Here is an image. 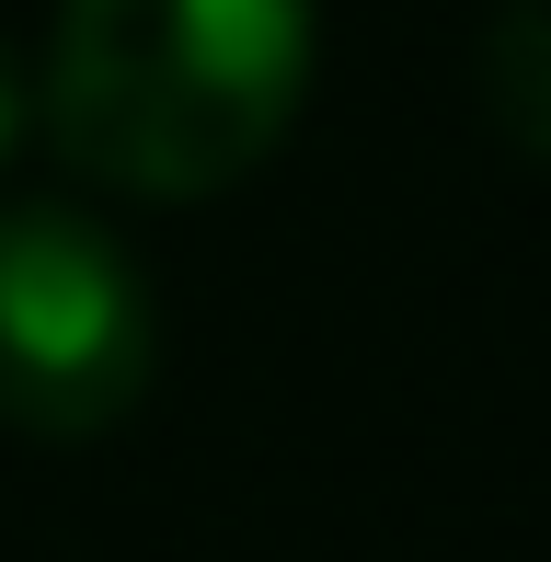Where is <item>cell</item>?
<instances>
[{"label":"cell","instance_id":"cell-1","mask_svg":"<svg viewBox=\"0 0 551 562\" xmlns=\"http://www.w3.org/2000/svg\"><path fill=\"white\" fill-rule=\"evenodd\" d=\"M35 92L81 184L149 207L218 195L311 92V0H58Z\"/></svg>","mask_w":551,"mask_h":562},{"label":"cell","instance_id":"cell-4","mask_svg":"<svg viewBox=\"0 0 551 562\" xmlns=\"http://www.w3.org/2000/svg\"><path fill=\"white\" fill-rule=\"evenodd\" d=\"M12 138H23V69L0 58V161H12Z\"/></svg>","mask_w":551,"mask_h":562},{"label":"cell","instance_id":"cell-2","mask_svg":"<svg viewBox=\"0 0 551 562\" xmlns=\"http://www.w3.org/2000/svg\"><path fill=\"white\" fill-rule=\"evenodd\" d=\"M161 368V311H149L127 241L81 207H0V425L23 437H104L138 414Z\"/></svg>","mask_w":551,"mask_h":562},{"label":"cell","instance_id":"cell-3","mask_svg":"<svg viewBox=\"0 0 551 562\" xmlns=\"http://www.w3.org/2000/svg\"><path fill=\"white\" fill-rule=\"evenodd\" d=\"M471 81H483V115L506 126V149H529L551 172V0H506L471 46Z\"/></svg>","mask_w":551,"mask_h":562}]
</instances>
